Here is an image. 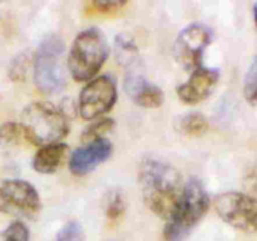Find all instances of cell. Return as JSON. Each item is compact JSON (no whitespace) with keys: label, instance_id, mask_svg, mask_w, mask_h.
I'll return each instance as SVG.
<instances>
[{"label":"cell","instance_id":"7402d4cb","mask_svg":"<svg viewBox=\"0 0 257 241\" xmlns=\"http://www.w3.org/2000/svg\"><path fill=\"white\" fill-rule=\"evenodd\" d=\"M125 205L122 195H120V193H114V195L109 198V202H108L107 216L113 221L118 220V218L123 215Z\"/></svg>","mask_w":257,"mask_h":241},{"label":"cell","instance_id":"ba28073f","mask_svg":"<svg viewBox=\"0 0 257 241\" xmlns=\"http://www.w3.org/2000/svg\"><path fill=\"white\" fill-rule=\"evenodd\" d=\"M212 40V30L203 24H190L181 30L173 45L176 60L187 70L201 67L203 52Z\"/></svg>","mask_w":257,"mask_h":241},{"label":"cell","instance_id":"3957f363","mask_svg":"<svg viewBox=\"0 0 257 241\" xmlns=\"http://www.w3.org/2000/svg\"><path fill=\"white\" fill-rule=\"evenodd\" d=\"M108 57V43L97 28H89L77 35L68 57V68L73 79L88 82L102 69Z\"/></svg>","mask_w":257,"mask_h":241},{"label":"cell","instance_id":"44dd1931","mask_svg":"<svg viewBox=\"0 0 257 241\" xmlns=\"http://www.w3.org/2000/svg\"><path fill=\"white\" fill-rule=\"evenodd\" d=\"M55 241H85L84 231L79 223L72 221L58 232Z\"/></svg>","mask_w":257,"mask_h":241},{"label":"cell","instance_id":"5b68a950","mask_svg":"<svg viewBox=\"0 0 257 241\" xmlns=\"http://www.w3.org/2000/svg\"><path fill=\"white\" fill-rule=\"evenodd\" d=\"M64 43L57 35H49L39 44L34 59V82L45 94L62 92L67 84L62 57Z\"/></svg>","mask_w":257,"mask_h":241},{"label":"cell","instance_id":"e0dca14e","mask_svg":"<svg viewBox=\"0 0 257 241\" xmlns=\"http://www.w3.org/2000/svg\"><path fill=\"white\" fill-rule=\"evenodd\" d=\"M113 126H114L113 119H107V118H104V119L97 120V122L92 123L89 127L85 128L84 132H83L82 135V140L84 141L85 143H88L92 142V141L94 140H98V138H103V135L109 132L113 128Z\"/></svg>","mask_w":257,"mask_h":241},{"label":"cell","instance_id":"d6986e66","mask_svg":"<svg viewBox=\"0 0 257 241\" xmlns=\"http://www.w3.org/2000/svg\"><path fill=\"white\" fill-rule=\"evenodd\" d=\"M243 93L251 104H257V55L253 59L252 64L247 70L245 77V85H243Z\"/></svg>","mask_w":257,"mask_h":241},{"label":"cell","instance_id":"9c48e42d","mask_svg":"<svg viewBox=\"0 0 257 241\" xmlns=\"http://www.w3.org/2000/svg\"><path fill=\"white\" fill-rule=\"evenodd\" d=\"M117 102V87L107 75L94 78L84 88L79 97V113L90 120L109 112Z\"/></svg>","mask_w":257,"mask_h":241},{"label":"cell","instance_id":"6da1fadb","mask_svg":"<svg viewBox=\"0 0 257 241\" xmlns=\"http://www.w3.org/2000/svg\"><path fill=\"white\" fill-rule=\"evenodd\" d=\"M138 183L147 207L161 218L170 220L185 188L178 171L163 161L147 158L140 165Z\"/></svg>","mask_w":257,"mask_h":241},{"label":"cell","instance_id":"8992f818","mask_svg":"<svg viewBox=\"0 0 257 241\" xmlns=\"http://www.w3.org/2000/svg\"><path fill=\"white\" fill-rule=\"evenodd\" d=\"M40 197L24 180H0V212L17 217H33L40 211Z\"/></svg>","mask_w":257,"mask_h":241},{"label":"cell","instance_id":"5bb4252c","mask_svg":"<svg viewBox=\"0 0 257 241\" xmlns=\"http://www.w3.org/2000/svg\"><path fill=\"white\" fill-rule=\"evenodd\" d=\"M115 48H117V57L120 63L124 65H133L137 63L138 49L133 40L127 35L122 34L115 39Z\"/></svg>","mask_w":257,"mask_h":241},{"label":"cell","instance_id":"2e32d148","mask_svg":"<svg viewBox=\"0 0 257 241\" xmlns=\"http://www.w3.org/2000/svg\"><path fill=\"white\" fill-rule=\"evenodd\" d=\"M23 142L25 137L19 122H5L0 126V146H17Z\"/></svg>","mask_w":257,"mask_h":241},{"label":"cell","instance_id":"cb8c5ba5","mask_svg":"<svg viewBox=\"0 0 257 241\" xmlns=\"http://www.w3.org/2000/svg\"><path fill=\"white\" fill-rule=\"evenodd\" d=\"M247 182H248V185H250V187L257 192V170L252 171V172L250 173Z\"/></svg>","mask_w":257,"mask_h":241},{"label":"cell","instance_id":"ac0fdd59","mask_svg":"<svg viewBox=\"0 0 257 241\" xmlns=\"http://www.w3.org/2000/svg\"><path fill=\"white\" fill-rule=\"evenodd\" d=\"M28 67H29V54L20 53L10 63L9 69H8L9 78L14 82H22L25 79Z\"/></svg>","mask_w":257,"mask_h":241},{"label":"cell","instance_id":"603a6c76","mask_svg":"<svg viewBox=\"0 0 257 241\" xmlns=\"http://www.w3.org/2000/svg\"><path fill=\"white\" fill-rule=\"evenodd\" d=\"M127 4L123 0H93L90 3V7L93 8V10L98 13H114L117 10H119L120 8H123Z\"/></svg>","mask_w":257,"mask_h":241},{"label":"cell","instance_id":"7c38bea8","mask_svg":"<svg viewBox=\"0 0 257 241\" xmlns=\"http://www.w3.org/2000/svg\"><path fill=\"white\" fill-rule=\"evenodd\" d=\"M127 94L136 104L143 108H158L163 103V93L161 88L152 84L142 74L131 70L124 80Z\"/></svg>","mask_w":257,"mask_h":241},{"label":"cell","instance_id":"277c9868","mask_svg":"<svg viewBox=\"0 0 257 241\" xmlns=\"http://www.w3.org/2000/svg\"><path fill=\"white\" fill-rule=\"evenodd\" d=\"M210 206V197L197 178L185 183L182 197L172 217L166 223L163 236L166 241H183L192 228L202 220Z\"/></svg>","mask_w":257,"mask_h":241},{"label":"cell","instance_id":"d4e9b609","mask_svg":"<svg viewBox=\"0 0 257 241\" xmlns=\"http://www.w3.org/2000/svg\"><path fill=\"white\" fill-rule=\"evenodd\" d=\"M253 14H255V22L257 25V3L255 4V7H253Z\"/></svg>","mask_w":257,"mask_h":241},{"label":"cell","instance_id":"ffe728a7","mask_svg":"<svg viewBox=\"0 0 257 241\" xmlns=\"http://www.w3.org/2000/svg\"><path fill=\"white\" fill-rule=\"evenodd\" d=\"M0 241H29V230L22 221H14L5 228Z\"/></svg>","mask_w":257,"mask_h":241},{"label":"cell","instance_id":"30bf717a","mask_svg":"<svg viewBox=\"0 0 257 241\" xmlns=\"http://www.w3.org/2000/svg\"><path fill=\"white\" fill-rule=\"evenodd\" d=\"M220 79V72L213 68L200 67L191 74L190 79L177 88V95L186 104H198L207 99Z\"/></svg>","mask_w":257,"mask_h":241},{"label":"cell","instance_id":"7a4b0ae2","mask_svg":"<svg viewBox=\"0 0 257 241\" xmlns=\"http://www.w3.org/2000/svg\"><path fill=\"white\" fill-rule=\"evenodd\" d=\"M24 132L25 142L45 146L64 138L69 132V123L64 110L50 103L35 102L28 105L19 122Z\"/></svg>","mask_w":257,"mask_h":241},{"label":"cell","instance_id":"4fadbf2b","mask_svg":"<svg viewBox=\"0 0 257 241\" xmlns=\"http://www.w3.org/2000/svg\"><path fill=\"white\" fill-rule=\"evenodd\" d=\"M67 152L68 146L65 143L55 142L42 146L33 158V167L37 172L44 175L55 172L64 160Z\"/></svg>","mask_w":257,"mask_h":241},{"label":"cell","instance_id":"8fae6325","mask_svg":"<svg viewBox=\"0 0 257 241\" xmlns=\"http://www.w3.org/2000/svg\"><path fill=\"white\" fill-rule=\"evenodd\" d=\"M113 146L107 138H98L77 148L69 160V168L77 176L87 175L110 157Z\"/></svg>","mask_w":257,"mask_h":241},{"label":"cell","instance_id":"52a82bcc","mask_svg":"<svg viewBox=\"0 0 257 241\" xmlns=\"http://www.w3.org/2000/svg\"><path fill=\"white\" fill-rule=\"evenodd\" d=\"M218 216L232 227L257 232V198L242 192H226L216 200Z\"/></svg>","mask_w":257,"mask_h":241},{"label":"cell","instance_id":"9a60e30c","mask_svg":"<svg viewBox=\"0 0 257 241\" xmlns=\"http://www.w3.org/2000/svg\"><path fill=\"white\" fill-rule=\"evenodd\" d=\"M180 128L187 136H200L208 130V120L201 113H190L181 119Z\"/></svg>","mask_w":257,"mask_h":241}]
</instances>
